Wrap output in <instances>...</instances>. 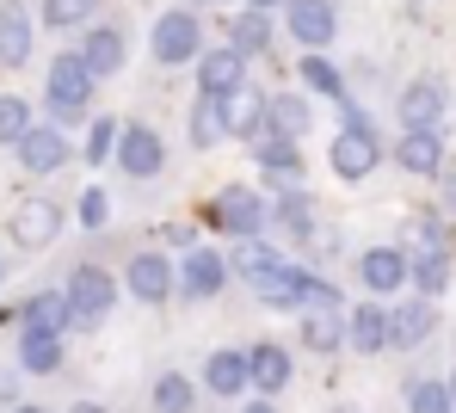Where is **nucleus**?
Masks as SVG:
<instances>
[{"mask_svg": "<svg viewBox=\"0 0 456 413\" xmlns=\"http://www.w3.org/2000/svg\"><path fill=\"white\" fill-rule=\"evenodd\" d=\"M247 370H253V389L259 395H278V389H290V345H278V339H259L253 352H247Z\"/></svg>", "mask_w": 456, "mask_h": 413, "instance_id": "nucleus-17", "label": "nucleus"}, {"mask_svg": "<svg viewBox=\"0 0 456 413\" xmlns=\"http://www.w3.org/2000/svg\"><path fill=\"white\" fill-rule=\"evenodd\" d=\"M0 284H6V265H0Z\"/></svg>", "mask_w": 456, "mask_h": 413, "instance_id": "nucleus-51", "label": "nucleus"}, {"mask_svg": "<svg viewBox=\"0 0 456 413\" xmlns=\"http://www.w3.org/2000/svg\"><path fill=\"white\" fill-rule=\"evenodd\" d=\"M297 278H303V265H284V271H272L265 284H253V296L272 303V309H297Z\"/></svg>", "mask_w": 456, "mask_h": 413, "instance_id": "nucleus-36", "label": "nucleus"}, {"mask_svg": "<svg viewBox=\"0 0 456 413\" xmlns=\"http://www.w3.org/2000/svg\"><path fill=\"white\" fill-rule=\"evenodd\" d=\"M444 210H451V216H456V173H451V179H444Z\"/></svg>", "mask_w": 456, "mask_h": 413, "instance_id": "nucleus-43", "label": "nucleus"}, {"mask_svg": "<svg viewBox=\"0 0 456 413\" xmlns=\"http://www.w3.org/2000/svg\"><path fill=\"white\" fill-rule=\"evenodd\" d=\"M247 86V56L240 50H204L198 56V93L204 99H228V93H240Z\"/></svg>", "mask_w": 456, "mask_h": 413, "instance_id": "nucleus-13", "label": "nucleus"}, {"mask_svg": "<svg viewBox=\"0 0 456 413\" xmlns=\"http://www.w3.org/2000/svg\"><path fill=\"white\" fill-rule=\"evenodd\" d=\"M31 62V12L19 0L0 6V69H25Z\"/></svg>", "mask_w": 456, "mask_h": 413, "instance_id": "nucleus-22", "label": "nucleus"}, {"mask_svg": "<svg viewBox=\"0 0 456 413\" xmlns=\"http://www.w3.org/2000/svg\"><path fill=\"white\" fill-rule=\"evenodd\" d=\"M69 303H75V328H99V321L111 315V303H118V284H111L99 265H75Z\"/></svg>", "mask_w": 456, "mask_h": 413, "instance_id": "nucleus-4", "label": "nucleus"}, {"mask_svg": "<svg viewBox=\"0 0 456 413\" xmlns=\"http://www.w3.org/2000/svg\"><path fill=\"white\" fill-rule=\"evenodd\" d=\"M204 389L216 401H240L253 389V370H247V352H210L204 358Z\"/></svg>", "mask_w": 456, "mask_h": 413, "instance_id": "nucleus-16", "label": "nucleus"}, {"mask_svg": "<svg viewBox=\"0 0 456 413\" xmlns=\"http://www.w3.org/2000/svg\"><path fill=\"white\" fill-rule=\"evenodd\" d=\"M308 124H314V111L303 93H272V130H265L272 142H303Z\"/></svg>", "mask_w": 456, "mask_h": 413, "instance_id": "nucleus-25", "label": "nucleus"}, {"mask_svg": "<svg viewBox=\"0 0 456 413\" xmlns=\"http://www.w3.org/2000/svg\"><path fill=\"white\" fill-rule=\"evenodd\" d=\"M124 284H130V296L136 303H167L173 296V284H179V259H167L160 247H149V253H136L130 259V271H124Z\"/></svg>", "mask_w": 456, "mask_h": 413, "instance_id": "nucleus-5", "label": "nucleus"}, {"mask_svg": "<svg viewBox=\"0 0 456 413\" xmlns=\"http://www.w3.org/2000/svg\"><path fill=\"white\" fill-rule=\"evenodd\" d=\"M19 364L31 377H56L62 370V333H19Z\"/></svg>", "mask_w": 456, "mask_h": 413, "instance_id": "nucleus-27", "label": "nucleus"}, {"mask_svg": "<svg viewBox=\"0 0 456 413\" xmlns=\"http://www.w3.org/2000/svg\"><path fill=\"white\" fill-rule=\"evenodd\" d=\"M382 161V149H377V136L370 130H339L333 136V155H327V166L346 179V185H358V179H370Z\"/></svg>", "mask_w": 456, "mask_h": 413, "instance_id": "nucleus-10", "label": "nucleus"}, {"mask_svg": "<svg viewBox=\"0 0 456 413\" xmlns=\"http://www.w3.org/2000/svg\"><path fill=\"white\" fill-rule=\"evenodd\" d=\"M228 278H234V265H228L216 247H191L185 259H179V296H191V303L216 296Z\"/></svg>", "mask_w": 456, "mask_h": 413, "instance_id": "nucleus-7", "label": "nucleus"}, {"mask_svg": "<svg viewBox=\"0 0 456 413\" xmlns=\"http://www.w3.org/2000/svg\"><path fill=\"white\" fill-rule=\"evenodd\" d=\"M19 321H25V333H69L75 328V303H69V290H37L19 309Z\"/></svg>", "mask_w": 456, "mask_h": 413, "instance_id": "nucleus-20", "label": "nucleus"}, {"mask_svg": "<svg viewBox=\"0 0 456 413\" xmlns=\"http://www.w3.org/2000/svg\"><path fill=\"white\" fill-rule=\"evenodd\" d=\"M438 328V303L432 296H401L388 309V352H413L419 339H432Z\"/></svg>", "mask_w": 456, "mask_h": 413, "instance_id": "nucleus-6", "label": "nucleus"}, {"mask_svg": "<svg viewBox=\"0 0 456 413\" xmlns=\"http://www.w3.org/2000/svg\"><path fill=\"white\" fill-rule=\"evenodd\" d=\"M75 56L86 62V75H93V81H105V75H118V69H124V56H130V50H124V31L93 25V31H86V44H80Z\"/></svg>", "mask_w": 456, "mask_h": 413, "instance_id": "nucleus-21", "label": "nucleus"}, {"mask_svg": "<svg viewBox=\"0 0 456 413\" xmlns=\"http://www.w3.org/2000/svg\"><path fill=\"white\" fill-rule=\"evenodd\" d=\"M395 161H401V173H413V179H432V173H444V136L407 130V136L395 142Z\"/></svg>", "mask_w": 456, "mask_h": 413, "instance_id": "nucleus-23", "label": "nucleus"}, {"mask_svg": "<svg viewBox=\"0 0 456 413\" xmlns=\"http://www.w3.org/2000/svg\"><path fill=\"white\" fill-rule=\"evenodd\" d=\"M303 86H308V93H327V99H339V93H346L339 69H333L327 56H303Z\"/></svg>", "mask_w": 456, "mask_h": 413, "instance_id": "nucleus-41", "label": "nucleus"}, {"mask_svg": "<svg viewBox=\"0 0 456 413\" xmlns=\"http://www.w3.org/2000/svg\"><path fill=\"white\" fill-rule=\"evenodd\" d=\"M253 161L265 166V179L284 185V191L303 185V149H297V142H272V136H265V142H253Z\"/></svg>", "mask_w": 456, "mask_h": 413, "instance_id": "nucleus-24", "label": "nucleus"}, {"mask_svg": "<svg viewBox=\"0 0 456 413\" xmlns=\"http://www.w3.org/2000/svg\"><path fill=\"white\" fill-rule=\"evenodd\" d=\"M284 12H290V31H297V44H303L308 56H321V50L333 44V31H339L333 0H290Z\"/></svg>", "mask_w": 456, "mask_h": 413, "instance_id": "nucleus-11", "label": "nucleus"}, {"mask_svg": "<svg viewBox=\"0 0 456 413\" xmlns=\"http://www.w3.org/2000/svg\"><path fill=\"white\" fill-rule=\"evenodd\" d=\"M401 253H407V259H426V253H451V235H444V223H438V216H419V223L407 229Z\"/></svg>", "mask_w": 456, "mask_h": 413, "instance_id": "nucleus-34", "label": "nucleus"}, {"mask_svg": "<svg viewBox=\"0 0 456 413\" xmlns=\"http://www.w3.org/2000/svg\"><path fill=\"white\" fill-rule=\"evenodd\" d=\"M210 229H223L234 241H259V229H265V216H272V204L253 191V185H223L204 210H198Z\"/></svg>", "mask_w": 456, "mask_h": 413, "instance_id": "nucleus-1", "label": "nucleus"}, {"mask_svg": "<svg viewBox=\"0 0 456 413\" xmlns=\"http://www.w3.org/2000/svg\"><path fill=\"white\" fill-rule=\"evenodd\" d=\"M297 321H303L308 352H339L346 345V315H297Z\"/></svg>", "mask_w": 456, "mask_h": 413, "instance_id": "nucleus-33", "label": "nucleus"}, {"mask_svg": "<svg viewBox=\"0 0 456 413\" xmlns=\"http://www.w3.org/2000/svg\"><path fill=\"white\" fill-rule=\"evenodd\" d=\"M185 6H223V0H185Z\"/></svg>", "mask_w": 456, "mask_h": 413, "instance_id": "nucleus-48", "label": "nucleus"}, {"mask_svg": "<svg viewBox=\"0 0 456 413\" xmlns=\"http://www.w3.org/2000/svg\"><path fill=\"white\" fill-rule=\"evenodd\" d=\"M228 50H240V56H265L272 50V19L265 12H240V19H228Z\"/></svg>", "mask_w": 456, "mask_h": 413, "instance_id": "nucleus-28", "label": "nucleus"}, {"mask_svg": "<svg viewBox=\"0 0 456 413\" xmlns=\"http://www.w3.org/2000/svg\"><path fill=\"white\" fill-rule=\"evenodd\" d=\"M438 124H444V86H432V81L401 86V136H407V130L438 136Z\"/></svg>", "mask_w": 456, "mask_h": 413, "instance_id": "nucleus-15", "label": "nucleus"}, {"mask_svg": "<svg viewBox=\"0 0 456 413\" xmlns=\"http://www.w3.org/2000/svg\"><path fill=\"white\" fill-rule=\"evenodd\" d=\"M44 93H50V124H56V130L80 124L86 105H93V75H86V62H80V56H56Z\"/></svg>", "mask_w": 456, "mask_h": 413, "instance_id": "nucleus-3", "label": "nucleus"}, {"mask_svg": "<svg viewBox=\"0 0 456 413\" xmlns=\"http://www.w3.org/2000/svg\"><path fill=\"white\" fill-rule=\"evenodd\" d=\"M12 413H44V408H12Z\"/></svg>", "mask_w": 456, "mask_h": 413, "instance_id": "nucleus-49", "label": "nucleus"}, {"mask_svg": "<svg viewBox=\"0 0 456 413\" xmlns=\"http://www.w3.org/2000/svg\"><path fill=\"white\" fill-rule=\"evenodd\" d=\"M62 235V210L50 204V198H25L19 210H12V241L25 253H37V247H50Z\"/></svg>", "mask_w": 456, "mask_h": 413, "instance_id": "nucleus-12", "label": "nucleus"}, {"mask_svg": "<svg viewBox=\"0 0 456 413\" xmlns=\"http://www.w3.org/2000/svg\"><path fill=\"white\" fill-rule=\"evenodd\" d=\"M333 413H364V408H358V401H346V408H333Z\"/></svg>", "mask_w": 456, "mask_h": 413, "instance_id": "nucleus-47", "label": "nucleus"}, {"mask_svg": "<svg viewBox=\"0 0 456 413\" xmlns=\"http://www.w3.org/2000/svg\"><path fill=\"white\" fill-rule=\"evenodd\" d=\"M118 166H124L130 179H154V173L167 166V142H160V130H154V124H130L124 142H118Z\"/></svg>", "mask_w": 456, "mask_h": 413, "instance_id": "nucleus-14", "label": "nucleus"}, {"mask_svg": "<svg viewBox=\"0 0 456 413\" xmlns=\"http://www.w3.org/2000/svg\"><path fill=\"white\" fill-rule=\"evenodd\" d=\"M297 315H339V290H333L327 278L303 271V278H297Z\"/></svg>", "mask_w": 456, "mask_h": 413, "instance_id": "nucleus-32", "label": "nucleus"}, {"mask_svg": "<svg viewBox=\"0 0 456 413\" xmlns=\"http://www.w3.org/2000/svg\"><path fill=\"white\" fill-rule=\"evenodd\" d=\"M149 50H154V62H160V69H185V62H198V56H204V19H198L191 6L160 12V19H154Z\"/></svg>", "mask_w": 456, "mask_h": 413, "instance_id": "nucleus-2", "label": "nucleus"}, {"mask_svg": "<svg viewBox=\"0 0 456 413\" xmlns=\"http://www.w3.org/2000/svg\"><path fill=\"white\" fill-rule=\"evenodd\" d=\"M75 413H105V408H99V401H75Z\"/></svg>", "mask_w": 456, "mask_h": 413, "instance_id": "nucleus-46", "label": "nucleus"}, {"mask_svg": "<svg viewBox=\"0 0 456 413\" xmlns=\"http://www.w3.org/2000/svg\"><path fill=\"white\" fill-rule=\"evenodd\" d=\"M105 223H111V198L99 185H86L80 191V229H105Z\"/></svg>", "mask_w": 456, "mask_h": 413, "instance_id": "nucleus-42", "label": "nucleus"}, {"mask_svg": "<svg viewBox=\"0 0 456 413\" xmlns=\"http://www.w3.org/2000/svg\"><path fill=\"white\" fill-rule=\"evenodd\" d=\"M228 265H234V278H247V284H265V278H272V271H284L290 259L272 247V241H240Z\"/></svg>", "mask_w": 456, "mask_h": 413, "instance_id": "nucleus-26", "label": "nucleus"}, {"mask_svg": "<svg viewBox=\"0 0 456 413\" xmlns=\"http://www.w3.org/2000/svg\"><path fill=\"white\" fill-rule=\"evenodd\" d=\"M272 216H278V223H284L290 235H303V241H308V235H314V204H308V191H284Z\"/></svg>", "mask_w": 456, "mask_h": 413, "instance_id": "nucleus-38", "label": "nucleus"}, {"mask_svg": "<svg viewBox=\"0 0 456 413\" xmlns=\"http://www.w3.org/2000/svg\"><path fill=\"white\" fill-rule=\"evenodd\" d=\"M118 142H124V130H118L111 117H93V130H86V161L105 166L111 155H118Z\"/></svg>", "mask_w": 456, "mask_h": 413, "instance_id": "nucleus-40", "label": "nucleus"}, {"mask_svg": "<svg viewBox=\"0 0 456 413\" xmlns=\"http://www.w3.org/2000/svg\"><path fill=\"white\" fill-rule=\"evenodd\" d=\"M31 130H37V124H31V105H25V99H12V93H0V142H12V149H19Z\"/></svg>", "mask_w": 456, "mask_h": 413, "instance_id": "nucleus-37", "label": "nucleus"}, {"mask_svg": "<svg viewBox=\"0 0 456 413\" xmlns=\"http://www.w3.org/2000/svg\"><path fill=\"white\" fill-rule=\"evenodd\" d=\"M19 166L25 173H62L69 166V136L56 124H37L25 142H19Z\"/></svg>", "mask_w": 456, "mask_h": 413, "instance_id": "nucleus-19", "label": "nucleus"}, {"mask_svg": "<svg viewBox=\"0 0 456 413\" xmlns=\"http://www.w3.org/2000/svg\"><path fill=\"white\" fill-rule=\"evenodd\" d=\"M253 12H272V6H290V0H247Z\"/></svg>", "mask_w": 456, "mask_h": 413, "instance_id": "nucleus-44", "label": "nucleus"}, {"mask_svg": "<svg viewBox=\"0 0 456 413\" xmlns=\"http://www.w3.org/2000/svg\"><path fill=\"white\" fill-rule=\"evenodd\" d=\"M407 413H456L451 377H419V383L407 389Z\"/></svg>", "mask_w": 456, "mask_h": 413, "instance_id": "nucleus-30", "label": "nucleus"}, {"mask_svg": "<svg viewBox=\"0 0 456 413\" xmlns=\"http://www.w3.org/2000/svg\"><path fill=\"white\" fill-rule=\"evenodd\" d=\"M413 265V284H419V296H444V284H451V253H426V259H407Z\"/></svg>", "mask_w": 456, "mask_h": 413, "instance_id": "nucleus-35", "label": "nucleus"}, {"mask_svg": "<svg viewBox=\"0 0 456 413\" xmlns=\"http://www.w3.org/2000/svg\"><path fill=\"white\" fill-rule=\"evenodd\" d=\"M358 278L370 296H401V284H413V265L401 247H364L358 253Z\"/></svg>", "mask_w": 456, "mask_h": 413, "instance_id": "nucleus-8", "label": "nucleus"}, {"mask_svg": "<svg viewBox=\"0 0 456 413\" xmlns=\"http://www.w3.org/2000/svg\"><path fill=\"white\" fill-rule=\"evenodd\" d=\"M346 345L364 352V358L388 352V309H382V303H352V315H346Z\"/></svg>", "mask_w": 456, "mask_h": 413, "instance_id": "nucleus-18", "label": "nucleus"}, {"mask_svg": "<svg viewBox=\"0 0 456 413\" xmlns=\"http://www.w3.org/2000/svg\"><path fill=\"white\" fill-rule=\"evenodd\" d=\"M451 395H456V370H451Z\"/></svg>", "mask_w": 456, "mask_h": 413, "instance_id": "nucleus-50", "label": "nucleus"}, {"mask_svg": "<svg viewBox=\"0 0 456 413\" xmlns=\"http://www.w3.org/2000/svg\"><path fill=\"white\" fill-rule=\"evenodd\" d=\"M216 142H228L223 99H204L198 93V105H191V149H216Z\"/></svg>", "mask_w": 456, "mask_h": 413, "instance_id": "nucleus-29", "label": "nucleus"}, {"mask_svg": "<svg viewBox=\"0 0 456 413\" xmlns=\"http://www.w3.org/2000/svg\"><path fill=\"white\" fill-rule=\"evenodd\" d=\"M240 413H278V408L272 401H253V408H240Z\"/></svg>", "mask_w": 456, "mask_h": 413, "instance_id": "nucleus-45", "label": "nucleus"}, {"mask_svg": "<svg viewBox=\"0 0 456 413\" xmlns=\"http://www.w3.org/2000/svg\"><path fill=\"white\" fill-rule=\"evenodd\" d=\"M99 12V0H44V25H56V31H75Z\"/></svg>", "mask_w": 456, "mask_h": 413, "instance_id": "nucleus-39", "label": "nucleus"}, {"mask_svg": "<svg viewBox=\"0 0 456 413\" xmlns=\"http://www.w3.org/2000/svg\"><path fill=\"white\" fill-rule=\"evenodd\" d=\"M191 408H198V389H191V377H179V370L154 377V413H191Z\"/></svg>", "mask_w": 456, "mask_h": 413, "instance_id": "nucleus-31", "label": "nucleus"}, {"mask_svg": "<svg viewBox=\"0 0 456 413\" xmlns=\"http://www.w3.org/2000/svg\"><path fill=\"white\" fill-rule=\"evenodd\" d=\"M223 117H228V136H240V142H265V130H272V99H265L259 86H240V93H228V99H223Z\"/></svg>", "mask_w": 456, "mask_h": 413, "instance_id": "nucleus-9", "label": "nucleus"}]
</instances>
